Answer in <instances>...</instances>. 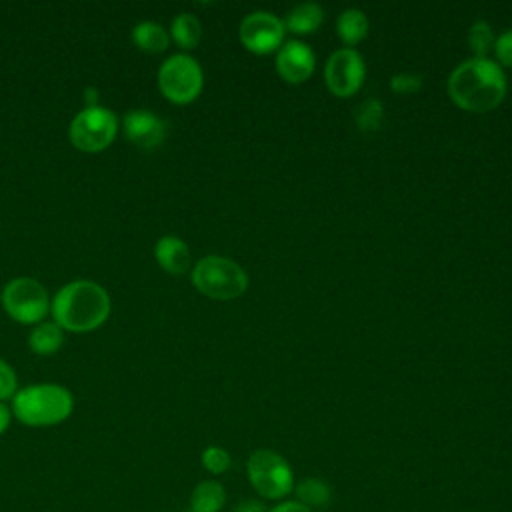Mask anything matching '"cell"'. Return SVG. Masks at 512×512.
Here are the masks:
<instances>
[{
  "label": "cell",
  "mask_w": 512,
  "mask_h": 512,
  "mask_svg": "<svg viewBox=\"0 0 512 512\" xmlns=\"http://www.w3.org/2000/svg\"><path fill=\"white\" fill-rule=\"evenodd\" d=\"M450 100L466 112L494 110L506 96L508 82L502 66L492 58H466L448 76Z\"/></svg>",
  "instance_id": "cell-1"
},
{
  "label": "cell",
  "mask_w": 512,
  "mask_h": 512,
  "mask_svg": "<svg viewBox=\"0 0 512 512\" xmlns=\"http://www.w3.org/2000/svg\"><path fill=\"white\" fill-rule=\"evenodd\" d=\"M50 310L60 328L70 332H90L106 322L110 314V296L92 280H74L56 292Z\"/></svg>",
  "instance_id": "cell-2"
},
{
  "label": "cell",
  "mask_w": 512,
  "mask_h": 512,
  "mask_svg": "<svg viewBox=\"0 0 512 512\" xmlns=\"http://www.w3.org/2000/svg\"><path fill=\"white\" fill-rule=\"evenodd\" d=\"M74 408V398L60 384H32L12 396V414L26 426L42 428L64 422Z\"/></svg>",
  "instance_id": "cell-3"
},
{
  "label": "cell",
  "mask_w": 512,
  "mask_h": 512,
  "mask_svg": "<svg viewBox=\"0 0 512 512\" xmlns=\"http://www.w3.org/2000/svg\"><path fill=\"white\" fill-rule=\"evenodd\" d=\"M190 278L194 288L212 300H234L248 288V274L244 268L238 262L218 254L200 258L194 264Z\"/></svg>",
  "instance_id": "cell-4"
},
{
  "label": "cell",
  "mask_w": 512,
  "mask_h": 512,
  "mask_svg": "<svg viewBox=\"0 0 512 512\" xmlns=\"http://www.w3.org/2000/svg\"><path fill=\"white\" fill-rule=\"evenodd\" d=\"M246 476L250 486L264 500H282L296 484L288 460L270 448H258L248 456Z\"/></svg>",
  "instance_id": "cell-5"
},
{
  "label": "cell",
  "mask_w": 512,
  "mask_h": 512,
  "mask_svg": "<svg viewBox=\"0 0 512 512\" xmlns=\"http://www.w3.org/2000/svg\"><path fill=\"white\" fill-rule=\"evenodd\" d=\"M204 86V74L190 54H172L158 70V88L172 104H190Z\"/></svg>",
  "instance_id": "cell-6"
},
{
  "label": "cell",
  "mask_w": 512,
  "mask_h": 512,
  "mask_svg": "<svg viewBox=\"0 0 512 512\" xmlns=\"http://www.w3.org/2000/svg\"><path fill=\"white\" fill-rule=\"evenodd\" d=\"M0 300L12 320L30 326H36L46 318L52 302L46 288L38 280L28 276L12 278L10 282H6Z\"/></svg>",
  "instance_id": "cell-7"
},
{
  "label": "cell",
  "mask_w": 512,
  "mask_h": 512,
  "mask_svg": "<svg viewBox=\"0 0 512 512\" xmlns=\"http://www.w3.org/2000/svg\"><path fill=\"white\" fill-rule=\"evenodd\" d=\"M118 134V118L104 106H86L70 122L68 136L74 148L82 152H100L112 144Z\"/></svg>",
  "instance_id": "cell-8"
},
{
  "label": "cell",
  "mask_w": 512,
  "mask_h": 512,
  "mask_svg": "<svg viewBox=\"0 0 512 512\" xmlns=\"http://www.w3.org/2000/svg\"><path fill=\"white\" fill-rule=\"evenodd\" d=\"M284 22L268 10H254L240 22L238 36L242 46L258 56L272 54L284 44Z\"/></svg>",
  "instance_id": "cell-9"
},
{
  "label": "cell",
  "mask_w": 512,
  "mask_h": 512,
  "mask_svg": "<svg viewBox=\"0 0 512 512\" xmlns=\"http://www.w3.org/2000/svg\"><path fill=\"white\" fill-rule=\"evenodd\" d=\"M366 64L360 52L354 48H338L324 64V82L328 90L338 98L356 94L364 82Z\"/></svg>",
  "instance_id": "cell-10"
},
{
  "label": "cell",
  "mask_w": 512,
  "mask_h": 512,
  "mask_svg": "<svg viewBox=\"0 0 512 512\" xmlns=\"http://www.w3.org/2000/svg\"><path fill=\"white\" fill-rule=\"evenodd\" d=\"M316 66L312 48L302 40H288L276 52V72L288 84L306 82Z\"/></svg>",
  "instance_id": "cell-11"
},
{
  "label": "cell",
  "mask_w": 512,
  "mask_h": 512,
  "mask_svg": "<svg viewBox=\"0 0 512 512\" xmlns=\"http://www.w3.org/2000/svg\"><path fill=\"white\" fill-rule=\"evenodd\" d=\"M124 136L142 150H152L166 138V122L152 110L136 108L122 118Z\"/></svg>",
  "instance_id": "cell-12"
},
{
  "label": "cell",
  "mask_w": 512,
  "mask_h": 512,
  "mask_svg": "<svg viewBox=\"0 0 512 512\" xmlns=\"http://www.w3.org/2000/svg\"><path fill=\"white\" fill-rule=\"evenodd\" d=\"M154 258L168 274H184L190 268V248L178 236H162L154 244Z\"/></svg>",
  "instance_id": "cell-13"
},
{
  "label": "cell",
  "mask_w": 512,
  "mask_h": 512,
  "mask_svg": "<svg viewBox=\"0 0 512 512\" xmlns=\"http://www.w3.org/2000/svg\"><path fill=\"white\" fill-rule=\"evenodd\" d=\"M322 20H324V12H322L320 4L302 2V4L294 6L282 22L288 32H292L296 36H306V34L316 32L320 28Z\"/></svg>",
  "instance_id": "cell-14"
},
{
  "label": "cell",
  "mask_w": 512,
  "mask_h": 512,
  "mask_svg": "<svg viewBox=\"0 0 512 512\" xmlns=\"http://www.w3.org/2000/svg\"><path fill=\"white\" fill-rule=\"evenodd\" d=\"M292 492L296 494V502L304 504L310 510L326 508L332 502V486L318 476L302 478L294 484Z\"/></svg>",
  "instance_id": "cell-15"
},
{
  "label": "cell",
  "mask_w": 512,
  "mask_h": 512,
  "mask_svg": "<svg viewBox=\"0 0 512 512\" xmlns=\"http://www.w3.org/2000/svg\"><path fill=\"white\" fill-rule=\"evenodd\" d=\"M226 504V490L218 480H202L190 494V512H220Z\"/></svg>",
  "instance_id": "cell-16"
},
{
  "label": "cell",
  "mask_w": 512,
  "mask_h": 512,
  "mask_svg": "<svg viewBox=\"0 0 512 512\" xmlns=\"http://www.w3.org/2000/svg\"><path fill=\"white\" fill-rule=\"evenodd\" d=\"M64 342V334L62 328L56 322H38L36 326H32L30 334H28V346L32 352L40 354V356H50L54 352L60 350Z\"/></svg>",
  "instance_id": "cell-17"
},
{
  "label": "cell",
  "mask_w": 512,
  "mask_h": 512,
  "mask_svg": "<svg viewBox=\"0 0 512 512\" xmlns=\"http://www.w3.org/2000/svg\"><path fill=\"white\" fill-rule=\"evenodd\" d=\"M132 42L144 50V52H150V54H158V52H164L170 44V34L166 32L164 26H160L158 22H138L134 28H132Z\"/></svg>",
  "instance_id": "cell-18"
},
{
  "label": "cell",
  "mask_w": 512,
  "mask_h": 512,
  "mask_svg": "<svg viewBox=\"0 0 512 512\" xmlns=\"http://www.w3.org/2000/svg\"><path fill=\"white\" fill-rule=\"evenodd\" d=\"M336 32H338V38L348 46H354V44L362 42L368 34L366 14L358 8L342 10L338 14V20H336Z\"/></svg>",
  "instance_id": "cell-19"
},
{
  "label": "cell",
  "mask_w": 512,
  "mask_h": 512,
  "mask_svg": "<svg viewBox=\"0 0 512 512\" xmlns=\"http://www.w3.org/2000/svg\"><path fill=\"white\" fill-rule=\"evenodd\" d=\"M170 38L184 50L196 48L202 38V24L192 12H180L170 26Z\"/></svg>",
  "instance_id": "cell-20"
},
{
  "label": "cell",
  "mask_w": 512,
  "mask_h": 512,
  "mask_svg": "<svg viewBox=\"0 0 512 512\" xmlns=\"http://www.w3.org/2000/svg\"><path fill=\"white\" fill-rule=\"evenodd\" d=\"M494 32L492 26L484 20H476L468 30V48L474 58H488V52L494 50Z\"/></svg>",
  "instance_id": "cell-21"
},
{
  "label": "cell",
  "mask_w": 512,
  "mask_h": 512,
  "mask_svg": "<svg viewBox=\"0 0 512 512\" xmlns=\"http://www.w3.org/2000/svg\"><path fill=\"white\" fill-rule=\"evenodd\" d=\"M382 122H384V108H382L380 100L370 98L362 106H358L356 124L362 132H376V130H380Z\"/></svg>",
  "instance_id": "cell-22"
},
{
  "label": "cell",
  "mask_w": 512,
  "mask_h": 512,
  "mask_svg": "<svg viewBox=\"0 0 512 512\" xmlns=\"http://www.w3.org/2000/svg\"><path fill=\"white\" fill-rule=\"evenodd\" d=\"M200 462H202L204 470L218 476V474H224L230 468L232 458H230L228 450H224L220 446H206L200 454Z\"/></svg>",
  "instance_id": "cell-23"
},
{
  "label": "cell",
  "mask_w": 512,
  "mask_h": 512,
  "mask_svg": "<svg viewBox=\"0 0 512 512\" xmlns=\"http://www.w3.org/2000/svg\"><path fill=\"white\" fill-rule=\"evenodd\" d=\"M422 84H424V78L414 72H398L390 78V88L396 94H414L422 88Z\"/></svg>",
  "instance_id": "cell-24"
},
{
  "label": "cell",
  "mask_w": 512,
  "mask_h": 512,
  "mask_svg": "<svg viewBox=\"0 0 512 512\" xmlns=\"http://www.w3.org/2000/svg\"><path fill=\"white\" fill-rule=\"evenodd\" d=\"M18 392V378L16 372L8 362L0 358V402L12 398Z\"/></svg>",
  "instance_id": "cell-25"
},
{
  "label": "cell",
  "mask_w": 512,
  "mask_h": 512,
  "mask_svg": "<svg viewBox=\"0 0 512 512\" xmlns=\"http://www.w3.org/2000/svg\"><path fill=\"white\" fill-rule=\"evenodd\" d=\"M494 54L500 66L512 68V28L502 32L494 42Z\"/></svg>",
  "instance_id": "cell-26"
},
{
  "label": "cell",
  "mask_w": 512,
  "mask_h": 512,
  "mask_svg": "<svg viewBox=\"0 0 512 512\" xmlns=\"http://www.w3.org/2000/svg\"><path fill=\"white\" fill-rule=\"evenodd\" d=\"M268 512H314L310 508H306L304 504L296 502V500H282L280 504H276L274 508H270Z\"/></svg>",
  "instance_id": "cell-27"
},
{
  "label": "cell",
  "mask_w": 512,
  "mask_h": 512,
  "mask_svg": "<svg viewBox=\"0 0 512 512\" xmlns=\"http://www.w3.org/2000/svg\"><path fill=\"white\" fill-rule=\"evenodd\" d=\"M232 512H268V510H266L264 504L258 502V500H242V502H238V504L234 506Z\"/></svg>",
  "instance_id": "cell-28"
},
{
  "label": "cell",
  "mask_w": 512,
  "mask_h": 512,
  "mask_svg": "<svg viewBox=\"0 0 512 512\" xmlns=\"http://www.w3.org/2000/svg\"><path fill=\"white\" fill-rule=\"evenodd\" d=\"M10 420H12V410L0 402V436L6 432V428L10 426Z\"/></svg>",
  "instance_id": "cell-29"
}]
</instances>
